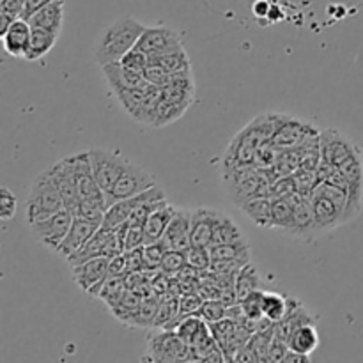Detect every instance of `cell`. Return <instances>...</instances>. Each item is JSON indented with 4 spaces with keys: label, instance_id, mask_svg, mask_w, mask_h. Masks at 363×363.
Returning <instances> with one entry per match:
<instances>
[{
    "label": "cell",
    "instance_id": "cell-2",
    "mask_svg": "<svg viewBox=\"0 0 363 363\" xmlns=\"http://www.w3.org/2000/svg\"><path fill=\"white\" fill-rule=\"evenodd\" d=\"M145 28L147 27L142 25V21L130 16V14L117 18L112 25H108L99 34L98 41L92 48L96 64L103 67L106 64L119 62L131 48H135Z\"/></svg>",
    "mask_w": 363,
    "mask_h": 363
},
{
    "label": "cell",
    "instance_id": "cell-46",
    "mask_svg": "<svg viewBox=\"0 0 363 363\" xmlns=\"http://www.w3.org/2000/svg\"><path fill=\"white\" fill-rule=\"evenodd\" d=\"M186 252H179V250H167L165 257H163L162 266L160 269L165 273H169L170 277H176L181 269L186 266Z\"/></svg>",
    "mask_w": 363,
    "mask_h": 363
},
{
    "label": "cell",
    "instance_id": "cell-51",
    "mask_svg": "<svg viewBox=\"0 0 363 363\" xmlns=\"http://www.w3.org/2000/svg\"><path fill=\"white\" fill-rule=\"evenodd\" d=\"M202 303H204V298L197 293V291H191V293H184L179 298V311L181 315H191L199 314L201 312Z\"/></svg>",
    "mask_w": 363,
    "mask_h": 363
},
{
    "label": "cell",
    "instance_id": "cell-19",
    "mask_svg": "<svg viewBox=\"0 0 363 363\" xmlns=\"http://www.w3.org/2000/svg\"><path fill=\"white\" fill-rule=\"evenodd\" d=\"M99 229V225L96 223L87 222V220H82L74 216L73 225H71L69 233H67L66 240L62 241V245L59 247V254L64 255V257H71L77 252H80L84 248V245L91 240L96 234V230Z\"/></svg>",
    "mask_w": 363,
    "mask_h": 363
},
{
    "label": "cell",
    "instance_id": "cell-52",
    "mask_svg": "<svg viewBox=\"0 0 363 363\" xmlns=\"http://www.w3.org/2000/svg\"><path fill=\"white\" fill-rule=\"evenodd\" d=\"M280 149H277L275 145L272 144H264L261 149L257 151V156H255V163L254 165L257 167L259 170H268L275 165L277 156H279Z\"/></svg>",
    "mask_w": 363,
    "mask_h": 363
},
{
    "label": "cell",
    "instance_id": "cell-39",
    "mask_svg": "<svg viewBox=\"0 0 363 363\" xmlns=\"http://www.w3.org/2000/svg\"><path fill=\"white\" fill-rule=\"evenodd\" d=\"M204 323L206 321L199 314L183 315V319H181L179 325H177L176 333L179 335V339L183 340L184 344L191 346V344H194V340H195V337H197V333L201 332V328H202V325H204Z\"/></svg>",
    "mask_w": 363,
    "mask_h": 363
},
{
    "label": "cell",
    "instance_id": "cell-14",
    "mask_svg": "<svg viewBox=\"0 0 363 363\" xmlns=\"http://www.w3.org/2000/svg\"><path fill=\"white\" fill-rule=\"evenodd\" d=\"M108 257L101 255V257L89 259V261L82 262V264L69 266L74 284H77L84 293L89 294V291H91L92 287L98 286V284L108 275Z\"/></svg>",
    "mask_w": 363,
    "mask_h": 363
},
{
    "label": "cell",
    "instance_id": "cell-30",
    "mask_svg": "<svg viewBox=\"0 0 363 363\" xmlns=\"http://www.w3.org/2000/svg\"><path fill=\"white\" fill-rule=\"evenodd\" d=\"M211 250L213 261H241L250 262V245L247 240L236 241V243L213 245Z\"/></svg>",
    "mask_w": 363,
    "mask_h": 363
},
{
    "label": "cell",
    "instance_id": "cell-36",
    "mask_svg": "<svg viewBox=\"0 0 363 363\" xmlns=\"http://www.w3.org/2000/svg\"><path fill=\"white\" fill-rule=\"evenodd\" d=\"M287 307L289 301L287 296L275 293V291H264L262 293V311H264V318H268L272 323H279L286 318Z\"/></svg>",
    "mask_w": 363,
    "mask_h": 363
},
{
    "label": "cell",
    "instance_id": "cell-16",
    "mask_svg": "<svg viewBox=\"0 0 363 363\" xmlns=\"http://www.w3.org/2000/svg\"><path fill=\"white\" fill-rule=\"evenodd\" d=\"M293 202V225H291L289 234L298 240L312 241V229H314V216H312V204L311 199L301 194H294L289 197Z\"/></svg>",
    "mask_w": 363,
    "mask_h": 363
},
{
    "label": "cell",
    "instance_id": "cell-9",
    "mask_svg": "<svg viewBox=\"0 0 363 363\" xmlns=\"http://www.w3.org/2000/svg\"><path fill=\"white\" fill-rule=\"evenodd\" d=\"M74 215L69 209H60L55 215L48 216V218L41 220V222H35L28 225L32 236L43 243L45 247H48L52 252H59V247L62 245V241L66 240L67 233H69L71 225H73Z\"/></svg>",
    "mask_w": 363,
    "mask_h": 363
},
{
    "label": "cell",
    "instance_id": "cell-8",
    "mask_svg": "<svg viewBox=\"0 0 363 363\" xmlns=\"http://www.w3.org/2000/svg\"><path fill=\"white\" fill-rule=\"evenodd\" d=\"M89 156H91L92 172H94L96 181H98L99 188L108 194L117 183L119 176L123 174L124 167L130 162L124 158L123 152L117 149H103V147H92L89 149Z\"/></svg>",
    "mask_w": 363,
    "mask_h": 363
},
{
    "label": "cell",
    "instance_id": "cell-40",
    "mask_svg": "<svg viewBox=\"0 0 363 363\" xmlns=\"http://www.w3.org/2000/svg\"><path fill=\"white\" fill-rule=\"evenodd\" d=\"M293 177H294V183H296L298 194L305 195V197L308 199L312 197L314 190L319 186V183H321V177H319L318 170L298 169L296 172L293 174Z\"/></svg>",
    "mask_w": 363,
    "mask_h": 363
},
{
    "label": "cell",
    "instance_id": "cell-50",
    "mask_svg": "<svg viewBox=\"0 0 363 363\" xmlns=\"http://www.w3.org/2000/svg\"><path fill=\"white\" fill-rule=\"evenodd\" d=\"M298 194L293 176H284L272 184V199H289Z\"/></svg>",
    "mask_w": 363,
    "mask_h": 363
},
{
    "label": "cell",
    "instance_id": "cell-56",
    "mask_svg": "<svg viewBox=\"0 0 363 363\" xmlns=\"http://www.w3.org/2000/svg\"><path fill=\"white\" fill-rule=\"evenodd\" d=\"M124 257H126L128 273L144 272V247L126 250L124 252Z\"/></svg>",
    "mask_w": 363,
    "mask_h": 363
},
{
    "label": "cell",
    "instance_id": "cell-57",
    "mask_svg": "<svg viewBox=\"0 0 363 363\" xmlns=\"http://www.w3.org/2000/svg\"><path fill=\"white\" fill-rule=\"evenodd\" d=\"M108 275L113 277H126L128 275V266H126V257L124 254L116 255L108 261Z\"/></svg>",
    "mask_w": 363,
    "mask_h": 363
},
{
    "label": "cell",
    "instance_id": "cell-41",
    "mask_svg": "<svg viewBox=\"0 0 363 363\" xmlns=\"http://www.w3.org/2000/svg\"><path fill=\"white\" fill-rule=\"evenodd\" d=\"M167 250H169V248L165 247V243H163L162 240L155 241V243L144 245V269L145 272H156V269H160Z\"/></svg>",
    "mask_w": 363,
    "mask_h": 363
},
{
    "label": "cell",
    "instance_id": "cell-21",
    "mask_svg": "<svg viewBox=\"0 0 363 363\" xmlns=\"http://www.w3.org/2000/svg\"><path fill=\"white\" fill-rule=\"evenodd\" d=\"M176 206L170 204L169 201L160 202L158 208L149 215L147 222L144 223V233H145V245L160 241L165 234L167 227H169L170 220H172L174 213H176Z\"/></svg>",
    "mask_w": 363,
    "mask_h": 363
},
{
    "label": "cell",
    "instance_id": "cell-7",
    "mask_svg": "<svg viewBox=\"0 0 363 363\" xmlns=\"http://www.w3.org/2000/svg\"><path fill=\"white\" fill-rule=\"evenodd\" d=\"M319 135H321V131L312 126L311 123H307V121L282 113L269 144L275 145L277 149H296L303 147L308 142L319 138Z\"/></svg>",
    "mask_w": 363,
    "mask_h": 363
},
{
    "label": "cell",
    "instance_id": "cell-37",
    "mask_svg": "<svg viewBox=\"0 0 363 363\" xmlns=\"http://www.w3.org/2000/svg\"><path fill=\"white\" fill-rule=\"evenodd\" d=\"M188 110V106L179 105V103L169 101L162 96V99L158 101V106H156L155 113V123H152V128H163L167 124L176 123L177 119L184 116V112Z\"/></svg>",
    "mask_w": 363,
    "mask_h": 363
},
{
    "label": "cell",
    "instance_id": "cell-49",
    "mask_svg": "<svg viewBox=\"0 0 363 363\" xmlns=\"http://www.w3.org/2000/svg\"><path fill=\"white\" fill-rule=\"evenodd\" d=\"M16 215V195L7 186L0 188V218L9 222Z\"/></svg>",
    "mask_w": 363,
    "mask_h": 363
},
{
    "label": "cell",
    "instance_id": "cell-1",
    "mask_svg": "<svg viewBox=\"0 0 363 363\" xmlns=\"http://www.w3.org/2000/svg\"><path fill=\"white\" fill-rule=\"evenodd\" d=\"M280 116L282 113H262V116L252 119L243 130L238 131L236 137L227 145L222 172L254 165L259 149L272 142L277 126H279Z\"/></svg>",
    "mask_w": 363,
    "mask_h": 363
},
{
    "label": "cell",
    "instance_id": "cell-3",
    "mask_svg": "<svg viewBox=\"0 0 363 363\" xmlns=\"http://www.w3.org/2000/svg\"><path fill=\"white\" fill-rule=\"evenodd\" d=\"M311 204L312 216H314V229H312L314 240L346 223L347 204H350V195L346 190L321 181L312 194Z\"/></svg>",
    "mask_w": 363,
    "mask_h": 363
},
{
    "label": "cell",
    "instance_id": "cell-42",
    "mask_svg": "<svg viewBox=\"0 0 363 363\" xmlns=\"http://www.w3.org/2000/svg\"><path fill=\"white\" fill-rule=\"evenodd\" d=\"M186 262L191 268L199 269V272H208L211 269V250L209 247H197V245H191L186 250Z\"/></svg>",
    "mask_w": 363,
    "mask_h": 363
},
{
    "label": "cell",
    "instance_id": "cell-15",
    "mask_svg": "<svg viewBox=\"0 0 363 363\" xmlns=\"http://www.w3.org/2000/svg\"><path fill=\"white\" fill-rule=\"evenodd\" d=\"M101 69L106 78V84L112 89L113 94L123 91H130V89H140L147 84V80L144 78V73L130 69V67L123 66L121 62L106 64Z\"/></svg>",
    "mask_w": 363,
    "mask_h": 363
},
{
    "label": "cell",
    "instance_id": "cell-18",
    "mask_svg": "<svg viewBox=\"0 0 363 363\" xmlns=\"http://www.w3.org/2000/svg\"><path fill=\"white\" fill-rule=\"evenodd\" d=\"M32 35V25L28 20L20 18V20L13 21L11 27L2 34V45L7 55L16 57V59H23L27 53L28 43H30Z\"/></svg>",
    "mask_w": 363,
    "mask_h": 363
},
{
    "label": "cell",
    "instance_id": "cell-43",
    "mask_svg": "<svg viewBox=\"0 0 363 363\" xmlns=\"http://www.w3.org/2000/svg\"><path fill=\"white\" fill-rule=\"evenodd\" d=\"M262 293L264 291L257 289L252 294H248L247 298H243L241 301H238L241 305V308H243V314L247 315V319H250L254 323H259L264 318V311H262Z\"/></svg>",
    "mask_w": 363,
    "mask_h": 363
},
{
    "label": "cell",
    "instance_id": "cell-10",
    "mask_svg": "<svg viewBox=\"0 0 363 363\" xmlns=\"http://www.w3.org/2000/svg\"><path fill=\"white\" fill-rule=\"evenodd\" d=\"M319 145H321V162L330 163L333 167H340L351 155L358 151V145L340 131L328 128L319 135Z\"/></svg>",
    "mask_w": 363,
    "mask_h": 363
},
{
    "label": "cell",
    "instance_id": "cell-17",
    "mask_svg": "<svg viewBox=\"0 0 363 363\" xmlns=\"http://www.w3.org/2000/svg\"><path fill=\"white\" fill-rule=\"evenodd\" d=\"M218 216L220 211L209 208H197L191 211V245L211 247Z\"/></svg>",
    "mask_w": 363,
    "mask_h": 363
},
{
    "label": "cell",
    "instance_id": "cell-28",
    "mask_svg": "<svg viewBox=\"0 0 363 363\" xmlns=\"http://www.w3.org/2000/svg\"><path fill=\"white\" fill-rule=\"evenodd\" d=\"M291 350L298 351L303 354H312L319 347V333L315 328V323L303 325L293 332V335L287 340Z\"/></svg>",
    "mask_w": 363,
    "mask_h": 363
},
{
    "label": "cell",
    "instance_id": "cell-22",
    "mask_svg": "<svg viewBox=\"0 0 363 363\" xmlns=\"http://www.w3.org/2000/svg\"><path fill=\"white\" fill-rule=\"evenodd\" d=\"M28 23L32 27L45 28V30L55 32L60 35L64 25V0H55V2L41 7L38 13L28 18Z\"/></svg>",
    "mask_w": 363,
    "mask_h": 363
},
{
    "label": "cell",
    "instance_id": "cell-61",
    "mask_svg": "<svg viewBox=\"0 0 363 363\" xmlns=\"http://www.w3.org/2000/svg\"><path fill=\"white\" fill-rule=\"evenodd\" d=\"M254 14L255 16H269V4L264 2V0H259V2L254 4Z\"/></svg>",
    "mask_w": 363,
    "mask_h": 363
},
{
    "label": "cell",
    "instance_id": "cell-29",
    "mask_svg": "<svg viewBox=\"0 0 363 363\" xmlns=\"http://www.w3.org/2000/svg\"><path fill=\"white\" fill-rule=\"evenodd\" d=\"M149 64H160L169 73H179V71L191 69L190 57H188L184 46L170 50V52L160 53V55H149Z\"/></svg>",
    "mask_w": 363,
    "mask_h": 363
},
{
    "label": "cell",
    "instance_id": "cell-32",
    "mask_svg": "<svg viewBox=\"0 0 363 363\" xmlns=\"http://www.w3.org/2000/svg\"><path fill=\"white\" fill-rule=\"evenodd\" d=\"M106 209H108L106 199H80L77 208L73 209V215L77 218L87 220V222H92L101 227Z\"/></svg>",
    "mask_w": 363,
    "mask_h": 363
},
{
    "label": "cell",
    "instance_id": "cell-45",
    "mask_svg": "<svg viewBox=\"0 0 363 363\" xmlns=\"http://www.w3.org/2000/svg\"><path fill=\"white\" fill-rule=\"evenodd\" d=\"M227 311H229V307H227L222 300H204L199 315H201L206 323H215L227 318Z\"/></svg>",
    "mask_w": 363,
    "mask_h": 363
},
{
    "label": "cell",
    "instance_id": "cell-48",
    "mask_svg": "<svg viewBox=\"0 0 363 363\" xmlns=\"http://www.w3.org/2000/svg\"><path fill=\"white\" fill-rule=\"evenodd\" d=\"M123 66L130 67V69H135V71H140V73H144L145 67L149 66V55L145 52H142L140 48H131L130 52L126 53V55L123 57V59L119 60Z\"/></svg>",
    "mask_w": 363,
    "mask_h": 363
},
{
    "label": "cell",
    "instance_id": "cell-11",
    "mask_svg": "<svg viewBox=\"0 0 363 363\" xmlns=\"http://www.w3.org/2000/svg\"><path fill=\"white\" fill-rule=\"evenodd\" d=\"M135 46L147 53V55H160V53L177 48V46H183V35L172 27L156 25V27L145 28V32L140 35Z\"/></svg>",
    "mask_w": 363,
    "mask_h": 363
},
{
    "label": "cell",
    "instance_id": "cell-27",
    "mask_svg": "<svg viewBox=\"0 0 363 363\" xmlns=\"http://www.w3.org/2000/svg\"><path fill=\"white\" fill-rule=\"evenodd\" d=\"M272 197H255L241 204L240 209L255 225L262 227V229H269V223H272Z\"/></svg>",
    "mask_w": 363,
    "mask_h": 363
},
{
    "label": "cell",
    "instance_id": "cell-4",
    "mask_svg": "<svg viewBox=\"0 0 363 363\" xmlns=\"http://www.w3.org/2000/svg\"><path fill=\"white\" fill-rule=\"evenodd\" d=\"M66 206H64V199L60 195L59 188L55 186L53 179L50 177L48 170H43L32 181L28 197L25 201V218H27V225L41 222V220L55 215V213H59Z\"/></svg>",
    "mask_w": 363,
    "mask_h": 363
},
{
    "label": "cell",
    "instance_id": "cell-34",
    "mask_svg": "<svg viewBox=\"0 0 363 363\" xmlns=\"http://www.w3.org/2000/svg\"><path fill=\"white\" fill-rule=\"evenodd\" d=\"M257 289H261V277H259L257 268L252 262H248V264H245L240 269V273L236 277V284H234L238 301H241L243 298H247L248 294H252Z\"/></svg>",
    "mask_w": 363,
    "mask_h": 363
},
{
    "label": "cell",
    "instance_id": "cell-6",
    "mask_svg": "<svg viewBox=\"0 0 363 363\" xmlns=\"http://www.w3.org/2000/svg\"><path fill=\"white\" fill-rule=\"evenodd\" d=\"M156 184H158V181H156L155 174H151L144 167L137 165V163L128 162L117 183L106 194V206H112L117 201L135 197V195L142 194V191L149 190V188L156 186Z\"/></svg>",
    "mask_w": 363,
    "mask_h": 363
},
{
    "label": "cell",
    "instance_id": "cell-58",
    "mask_svg": "<svg viewBox=\"0 0 363 363\" xmlns=\"http://www.w3.org/2000/svg\"><path fill=\"white\" fill-rule=\"evenodd\" d=\"M55 2V0H25V11H23V18L28 20L34 13H38L41 7L48 6V4Z\"/></svg>",
    "mask_w": 363,
    "mask_h": 363
},
{
    "label": "cell",
    "instance_id": "cell-35",
    "mask_svg": "<svg viewBox=\"0 0 363 363\" xmlns=\"http://www.w3.org/2000/svg\"><path fill=\"white\" fill-rule=\"evenodd\" d=\"M293 213L294 209L291 199H273L269 229H280L289 234L291 225H293Z\"/></svg>",
    "mask_w": 363,
    "mask_h": 363
},
{
    "label": "cell",
    "instance_id": "cell-33",
    "mask_svg": "<svg viewBox=\"0 0 363 363\" xmlns=\"http://www.w3.org/2000/svg\"><path fill=\"white\" fill-rule=\"evenodd\" d=\"M243 230L238 227L230 216L220 213L218 220H216L215 233H213V245H223V243H236V241H243Z\"/></svg>",
    "mask_w": 363,
    "mask_h": 363
},
{
    "label": "cell",
    "instance_id": "cell-12",
    "mask_svg": "<svg viewBox=\"0 0 363 363\" xmlns=\"http://www.w3.org/2000/svg\"><path fill=\"white\" fill-rule=\"evenodd\" d=\"M162 241L169 250L186 252L191 247V211L176 209Z\"/></svg>",
    "mask_w": 363,
    "mask_h": 363
},
{
    "label": "cell",
    "instance_id": "cell-31",
    "mask_svg": "<svg viewBox=\"0 0 363 363\" xmlns=\"http://www.w3.org/2000/svg\"><path fill=\"white\" fill-rule=\"evenodd\" d=\"M179 315V298L169 296V294H167V296H163L162 300H160V307L155 318V328L174 330L176 328V321Z\"/></svg>",
    "mask_w": 363,
    "mask_h": 363
},
{
    "label": "cell",
    "instance_id": "cell-13",
    "mask_svg": "<svg viewBox=\"0 0 363 363\" xmlns=\"http://www.w3.org/2000/svg\"><path fill=\"white\" fill-rule=\"evenodd\" d=\"M48 174L50 177L53 179L55 186L59 188L60 195L64 199V206L66 209L73 211L77 208V204L80 202V197H78V190H77V179H74V172L73 167H71L69 158H64L60 162L53 163L52 167H48Z\"/></svg>",
    "mask_w": 363,
    "mask_h": 363
},
{
    "label": "cell",
    "instance_id": "cell-20",
    "mask_svg": "<svg viewBox=\"0 0 363 363\" xmlns=\"http://www.w3.org/2000/svg\"><path fill=\"white\" fill-rule=\"evenodd\" d=\"M287 301H289V307H287L286 318L282 321L275 323V333L279 337H282L284 340H289L294 330L300 328V326L315 323L312 314L303 307L301 301H298L296 298H287Z\"/></svg>",
    "mask_w": 363,
    "mask_h": 363
},
{
    "label": "cell",
    "instance_id": "cell-23",
    "mask_svg": "<svg viewBox=\"0 0 363 363\" xmlns=\"http://www.w3.org/2000/svg\"><path fill=\"white\" fill-rule=\"evenodd\" d=\"M126 291V277L106 275L98 286L92 287V289L89 291V294L94 298H99V300L105 301V303L112 308L113 305L119 303V300L124 296Z\"/></svg>",
    "mask_w": 363,
    "mask_h": 363
},
{
    "label": "cell",
    "instance_id": "cell-25",
    "mask_svg": "<svg viewBox=\"0 0 363 363\" xmlns=\"http://www.w3.org/2000/svg\"><path fill=\"white\" fill-rule=\"evenodd\" d=\"M160 300H162V298L158 296L144 298V300L140 301V305H138L137 311L124 321V325L130 326V328H155V318L160 307Z\"/></svg>",
    "mask_w": 363,
    "mask_h": 363
},
{
    "label": "cell",
    "instance_id": "cell-24",
    "mask_svg": "<svg viewBox=\"0 0 363 363\" xmlns=\"http://www.w3.org/2000/svg\"><path fill=\"white\" fill-rule=\"evenodd\" d=\"M57 39H59V34H55V32L32 27L30 43H28L27 53H25L23 59L28 60V62H35V60L43 59V57L48 55L50 50L55 46Z\"/></svg>",
    "mask_w": 363,
    "mask_h": 363
},
{
    "label": "cell",
    "instance_id": "cell-53",
    "mask_svg": "<svg viewBox=\"0 0 363 363\" xmlns=\"http://www.w3.org/2000/svg\"><path fill=\"white\" fill-rule=\"evenodd\" d=\"M170 73L162 67L160 64H149L144 69V78L149 82V84H155L158 87H165L167 82H169Z\"/></svg>",
    "mask_w": 363,
    "mask_h": 363
},
{
    "label": "cell",
    "instance_id": "cell-47",
    "mask_svg": "<svg viewBox=\"0 0 363 363\" xmlns=\"http://www.w3.org/2000/svg\"><path fill=\"white\" fill-rule=\"evenodd\" d=\"M208 325H209V330H211L213 337H215L216 344L222 347L223 344H225L227 340L233 337V333H234V330H236L238 323H234L233 319H229V318H223V319H220V321L208 323Z\"/></svg>",
    "mask_w": 363,
    "mask_h": 363
},
{
    "label": "cell",
    "instance_id": "cell-5",
    "mask_svg": "<svg viewBox=\"0 0 363 363\" xmlns=\"http://www.w3.org/2000/svg\"><path fill=\"white\" fill-rule=\"evenodd\" d=\"M144 362H199L191 346L184 344L174 330L151 332L147 335V354Z\"/></svg>",
    "mask_w": 363,
    "mask_h": 363
},
{
    "label": "cell",
    "instance_id": "cell-44",
    "mask_svg": "<svg viewBox=\"0 0 363 363\" xmlns=\"http://www.w3.org/2000/svg\"><path fill=\"white\" fill-rule=\"evenodd\" d=\"M273 337H275V325L269 326V328L266 330H259V332H255L254 335H252L250 344L255 350V353H257L259 360L261 362H268V353H269V346H272Z\"/></svg>",
    "mask_w": 363,
    "mask_h": 363
},
{
    "label": "cell",
    "instance_id": "cell-59",
    "mask_svg": "<svg viewBox=\"0 0 363 363\" xmlns=\"http://www.w3.org/2000/svg\"><path fill=\"white\" fill-rule=\"evenodd\" d=\"M234 362H261V360H259L257 353H255V350L252 347V344L248 342L247 346L241 347V350L238 351V354L234 357Z\"/></svg>",
    "mask_w": 363,
    "mask_h": 363
},
{
    "label": "cell",
    "instance_id": "cell-38",
    "mask_svg": "<svg viewBox=\"0 0 363 363\" xmlns=\"http://www.w3.org/2000/svg\"><path fill=\"white\" fill-rule=\"evenodd\" d=\"M25 0H0V35L11 27V23L23 18Z\"/></svg>",
    "mask_w": 363,
    "mask_h": 363
},
{
    "label": "cell",
    "instance_id": "cell-54",
    "mask_svg": "<svg viewBox=\"0 0 363 363\" xmlns=\"http://www.w3.org/2000/svg\"><path fill=\"white\" fill-rule=\"evenodd\" d=\"M145 245V233L144 225L138 223H128L126 230V250H133V248H140Z\"/></svg>",
    "mask_w": 363,
    "mask_h": 363
},
{
    "label": "cell",
    "instance_id": "cell-26",
    "mask_svg": "<svg viewBox=\"0 0 363 363\" xmlns=\"http://www.w3.org/2000/svg\"><path fill=\"white\" fill-rule=\"evenodd\" d=\"M110 233H112V230L99 227V229L96 230L94 236H92L91 240L84 245V248H82L80 252H77L74 255L67 257V264L69 266L82 264V262L89 261V259L101 257L103 252H105V245H106V240H108Z\"/></svg>",
    "mask_w": 363,
    "mask_h": 363
},
{
    "label": "cell",
    "instance_id": "cell-55",
    "mask_svg": "<svg viewBox=\"0 0 363 363\" xmlns=\"http://www.w3.org/2000/svg\"><path fill=\"white\" fill-rule=\"evenodd\" d=\"M289 344H287V340H284L282 337H279L275 333V337H273L272 340V346H269V353H268V362H275V363H280L284 362V358H286V354L289 353Z\"/></svg>",
    "mask_w": 363,
    "mask_h": 363
},
{
    "label": "cell",
    "instance_id": "cell-60",
    "mask_svg": "<svg viewBox=\"0 0 363 363\" xmlns=\"http://www.w3.org/2000/svg\"><path fill=\"white\" fill-rule=\"evenodd\" d=\"M305 362H311V354L298 353V351L294 350H289V353H287L286 358H284V363H305Z\"/></svg>",
    "mask_w": 363,
    "mask_h": 363
}]
</instances>
